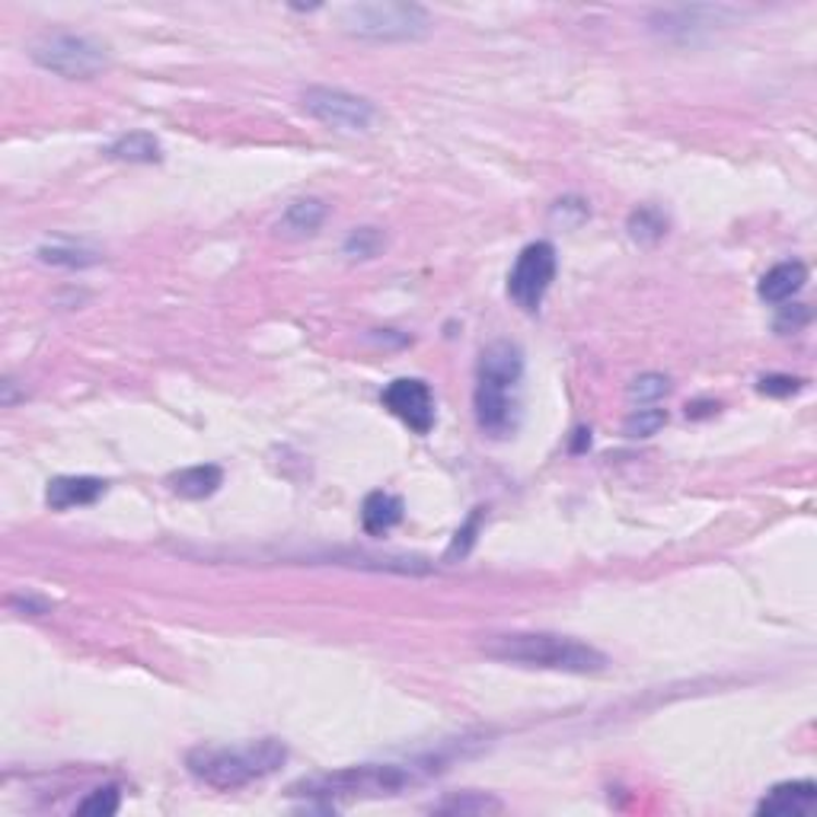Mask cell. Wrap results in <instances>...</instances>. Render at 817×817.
Returning a JSON list of instances; mask_svg holds the SVG:
<instances>
[{
    "label": "cell",
    "instance_id": "obj_24",
    "mask_svg": "<svg viewBox=\"0 0 817 817\" xmlns=\"http://www.w3.org/2000/svg\"><path fill=\"white\" fill-rule=\"evenodd\" d=\"M479 521H483V508H476L473 511V518L457 531V536H453V543H450V549H448V559H463L470 549H473V543H476V531H479Z\"/></svg>",
    "mask_w": 817,
    "mask_h": 817
},
{
    "label": "cell",
    "instance_id": "obj_15",
    "mask_svg": "<svg viewBox=\"0 0 817 817\" xmlns=\"http://www.w3.org/2000/svg\"><path fill=\"white\" fill-rule=\"evenodd\" d=\"M166 483H169V489L176 492V495H182V498H208V495H214V492L221 489L224 470L214 466V463H199V466H186V470L173 473Z\"/></svg>",
    "mask_w": 817,
    "mask_h": 817
},
{
    "label": "cell",
    "instance_id": "obj_20",
    "mask_svg": "<svg viewBox=\"0 0 817 817\" xmlns=\"http://www.w3.org/2000/svg\"><path fill=\"white\" fill-rule=\"evenodd\" d=\"M671 393V380L664 374H642L629 383L626 396L629 403H639V406H654L658 400H664Z\"/></svg>",
    "mask_w": 817,
    "mask_h": 817
},
{
    "label": "cell",
    "instance_id": "obj_7",
    "mask_svg": "<svg viewBox=\"0 0 817 817\" xmlns=\"http://www.w3.org/2000/svg\"><path fill=\"white\" fill-rule=\"evenodd\" d=\"M559 259H556V246L549 240H536V244L524 246L514 269L508 272V297L524 310V313H536L543 307V297L556 279Z\"/></svg>",
    "mask_w": 817,
    "mask_h": 817
},
{
    "label": "cell",
    "instance_id": "obj_14",
    "mask_svg": "<svg viewBox=\"0 0 817 817\" xmlns=\"http://www.w3.org/2000/svg\"><path fill=\"white\" fill-rule=\"evenodd\" d=\"M103 154H106L109 161H119V164H157V161L164 157L161 141H157L151 131H131V134H122V138H116Z\"/></svg>",
    "mask_w": 817,
    "mask_h": 817
},
{
    "label": "cell",
    "instance_id": "obj_16",
    "mask_svg": "<svg viewBox=\"0 0 817 817\" xmlns=\"http://www.w3.org/2000/svg\"><path fill=\"white\" fill-rule=\"evenodd\" d=\"M323 221H327V204L320 199H300V202L287 204L279 230H285L291 237H310L323 227Z\"/></svg>",
    "mask_w": 817,
    "mask_h": 817
},
{
    "label": "cell",
    "instance_id": "obj_1",
    "mask_svg": "<svg viewBox=\"0 0 817 817\" xmlns=\"http://www.w3.org/2000/svg\"><path fill=\"white\" fill-rule=\"evenodd\" d=\"M524 377V355L514 342H492L479 355L473 408L479 428L492 438H505L518 428V387Z\"/></svg>",
    "mask_w": 817,
    "mask_h": 817
},
{
    "label": "cell",
    "instance_id": "obj_6",
    "mask_svg": "<svg viewBox=\"0 0 817 817\" xmlns=\"http://www.w3.org/2000/svg\"><path fill=\"white\" fill-rule=\"evenodd\" d=\"M33 61L68 81H90L96 78L106 64V45H99L90 36H78V33H51L33 45Z\"/></svg>",
    "mask_w": 817,
    "mask_h": 817
},
{
    "label": "cell",
    "instance_id": "obj_23",
    "mask_svg": "<svg viewBox=\"0 0 817 817\" xmlns=\"http://www.w3.org/2000/svg\"><path fill=\"white\" fill-rule=\"evenodd\" d=\"M383 249V234L374 230V227H362V230H352L348 240H345V252L355 256V259H370Z\"/></svg>",
    "mask_w": 817,
    "mask_h": 817
},
{
    "label": "cell",
    "instance_id": "obj_5",
    "mask_svg": "<svg viewBox=\"0 0 817 817\" xmlns=\"http://www.w3.org/2000/svg\"><path fill=\"white\" fill-rule=\"evenodd\" d=\"M339 20L348 36L370 42H415L431 33V16L418 3H352Z\"/></svg>",
    "mask_w": 817,
    "mask_h": 817
},
{
    "label": "cell",
    "instance_id": "obj_18",
    "mask_svg": "<svg viewBox=\"0 0 817 817\" xmlns=\"http://www.w3.org/2000/svg\"><path fill=\"white\" fill-rule=\"evenodd\" d=\"M667 425V412L658 406H639L632 408L623 422V435L626 438H652Z\"/></svg>",
    "mask_w": 817,
    "mask_h": 817
},
{
    "label": "cell",
    "instance_id": "obj_25",
    "mask_svg": "<svg viewBox=\"0 0 817 817\" xmlns=\"http://www.w3.org/2000/svg\"><path fill=\"white\" fill-rule=\"evenodd\" d=\"M805 383L798 380V377H789V374H770V377H763L760 383H757V390L763 393V396H792V393H798Z\"/></svg>",
    "mask_w": 817,
    "mask_h": 817
},
{
    "label": "cell",
    "instance_id": "obj_4",
    "mask_svg": "<svg viewBox=\"0 0 817 817\" xmlns=\"http://www.w3.org/2000/svg\"><path fill=\"white\" fill-rule=\"evenodd\" d=\"M422 767H403V763H362V767H345L320 777L300 779L291 785V795L304 798H365V795H393L400 789L412 785L418 779Z\"/></svg>",
    "mask_w": 817,
    "mask_h": 817
},
{
    "label": "cell",
    "instance_id": "obj_3",
    "mask_svg": "<svg viewBox=\"0 0 817 817\" xmlns=\"http://www.w3.org/2000/svg\"><path fill=\"white\" fill-rule=\"evenodd\" d=\"M287 760V747L279 737H259L249 744H234V747H196L186 757V767L204 785L234 792L244 789L256 779L272 777Z\"/></svg>",
    "mask_w": 817,
    "mask_h": 817
},
{
    "label": "cell",
    "instance_id": "obj_21",
    "mask_svg": "<svg viewBox=\"0 0 817 817\" xmlns=\"http://www.w3.org/2000/svg\"><path fill=\"white\" fill-rule=\"evenodd\" d=\"M42 262L48 265H68V269H86V265H96L99 256L90 252V249H74V246H42L39 249Z\"/></svg>",
    "mask_w": 817,
    "mask_h": 817
},
{
    "label": "cell",
    "instance_id": "obj_13",
    "mask_svg": "<svg viewBox=\"0 0 817 817\" xmlns=\"http://www.w3.org/2000/svg\"><path fill=\"white\" fill-rule=\"evenodd\" d=\"M403 521V498L390 492H370L362 505V524L370 536H383Z\"/></svg>",
    "mask_w": 817,
    "mask_h": 817
},
{
    "label": "cell",
    "instance_id": "obj_17",
    "mask_svg": "<svg viewBox=\"0 0 817 817\" xmlns=\"http://www.w3.org/2000/svg\"><path fill=\"white\" fill-rule=\"evenodd\" d=\"M629 237L639 244H658L667 234V217L658 208H639L629 214Z\"/></svg>",
    "mask_w": 817,
    "mask_h": 817
},
{
    "label": "cell",
    "instance_id": "obj_11",
    "mask_svg": "<svg viewBox=\"0 0 817 817\" xmlns=\"http://www.w3.org/2000/svg\"><path fill=\"white\" fill-rule=\"evenodd\" d=\"M109 489L106 479H96V476H58L48 483L45 489V501L55 508V511H71V508H83V505H93L99 501Z\"/></svg>",
    "mask_w": 817,
    "mask_h": 817
},
{
    "label": "cell",
    "instance_id": "obj_9",
    "mask_svg": "<svg viewBox=\"0 0 817 817\" xmlns=\"http://www.w3.org/2000/svg\"><path fill=\"white\" fill-rule=\"evenodd\" d=\"M383 406L400 422H406L415 435H428L435 428V396L431 387L418 377H400L383 390Z\"/></svg>",
    "mask_w": 817,
    "mask_h": 817
},
{
    "label": "cell",
    "instance_id": "obj_12",
    "mask_svg": "<svg viewBox=\"0 0 817 817\" xmlns=\"http://www.w3.org/2000/svg\"><path fill=\"white\" fill-rule=\"evenodd\" d=\"M805 282H808V265L798 262V259H792V262H779V265H773V269L760 279L757 294H760V300H767V304H785V300H792V297L805 287Z\"/></svg>",
    "mask_w": 817,
    "mask_h": 817
},
{
    "label": "cell",
    "instance_id": "obj_2",
    "mask_svg": "<svg viewBox=\"0 0 817 817\" xmlns=\"http://www.w3.org/2000/svg\"><path fill=\"white\" fill-rule=\"evenodd\" d=\"M483 652L505 661V664H521V667H540V671H563V674H601L607 671V654L597 652L594 646L572 639V636H556V632H511V636H495L483 646Z\"/></svg>",
    "mask_w": 817,
    "mask_h": 817
},
{
    "label": "cell",
    "instance_id": "obj_22",
    "mask_svg": "<svg viewBox=\"0 0 817 817\" xmlns=\"http://www.w3.org/2000/svg\"><path fill=\"white\" fill-rule=\"evenodd\" d=\"M122 805V795L116 785H103V789H93L83 802H78V815H93V817H109L119 812Z\"/></svg>",
    "mask_w": 817,
    "mask_h": 817
},
{
    "label": "cell",
    "instance_id": "obj_8",
    "mask_svg": "<svg viewBox=\"0 0 817 817\" xmlns=\"http://www.w3.org/2000/svg\"><path fill=\"white\" fill-rule=\"evenodd\" d=\"M300 103L307 116H313L317 122L335 131H370L380 116L370 99L355 96L348 90H335V86H310L300 96Z\"/></svg>",
    "mask_w": 817,
    "mask_h": 817
},
{
    "label": "cell",
    "instance_id": "obj_10",
    "mask_svg": "<svg viewBox=\"0 0 817 817\" xmlns=\"http://www.w3.org/2000/svg\"><path fill=\"white\" fill-rule=\"evenodd\" d=\"M817 805V785L812 779H795V782H779L773 785L763 802L757 805V815H808Z\"/></svg>",
    "mask_w": 817,
    "mask_h": 817
},
{
    "label": "cell",
    "instance_id": "obj_19",
    "mask_svg": "<svg viewBox=\"0 0 817 817\" xmlns=\"http://www.w3.org/2000/svg\"><path fill=\"white\" fill-rule=\"evenodd\" d=\"M435 812H445V815H489V812H501V802L492 798V795H483V792H463V795H453L448 802L435 805Z\"/></svg>",
    "mask_w": 817,
    "mask_h": 817
}]
</instances>
